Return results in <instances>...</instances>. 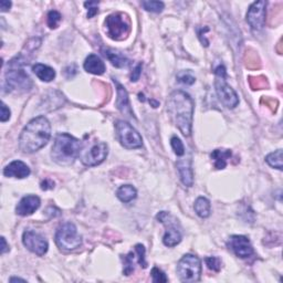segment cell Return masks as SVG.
<instances>
[{
  "instance_id": "60d3db41",
  "label": "cell",
  "mask_w": 283,
  "mask_h": 283,
  "mask_svg": "<svg viewBox=\"0 0 283 283\" xmlns=\"http://www.w3.org/2000/svg\"><path fill=\"white\" fill-rule=\"evenodd\" d=\"M13 281H23V282H26V280L19 279V278H11V279H10V282H13Z\"/></svg>"
},
{
  "instance_id": "ab89813d",
  "label": "cell",
  "mask_w": 283,
  "mask_h": 283,
  "mask_svg": "<svg viewBox=\"0 0 283 283\" xmlns=\"http://www.w3.org/2000/svg\"><path fill=\"white\" fill-rule=\"evenodd\" d=\"M1 255L3 254H6V252L9 250V248L7 246V242H6V239L3 238V237H1Z\"/></svg>"
},
{
  "instance_id": "4316f807",
  "label": "cell",
  "mask_w": 283,
  "mask_h": 283,
  "mask_svg": "<svg viewBox=\"0 0 283 283\" xmlns=\"http://www.w3.org/2000/svg\"><path fill=\"white\" fill-rule=\"evenodd\" d=\"M135 254L133 252H130L128 256L124 257V275L125 276H131L134 272V259H135Z\"/></svg>"
},
{
  "instance_id": "8fae6325",
  "label": "cell",
  "mask_w": 283,
  "mask_h": 283,
  "mask_svg": "<svg viewBox=\"0 0 283 283\" xmlns=\"http://www.w3.org/2000/svg\"><path fill=\"white\" fill-rule=\"evenodd\" d=\"M225 79V77H217L215 82L216 92L218 98L220 99L221 103L224 104L226 108L235 109L236 106L239 104V98L235 92V90L227 84Z\"/></svg>"
},
{
  "instance_id": "ac0fdd59",
  "label": "cell",
  "mask_w": 283,
  "mask_h": 283,
  "mask_svg": "<svg viewBox=\"0 0 283 283\" xmlns=\"http://www.w3.org/2000/svg\"><path fill=\"white\" fill-rule=\"evenodd\" d=\"M177 169H178L181 183L187 187H191L194 184V173L191 168L190 159H179L177 161Z\"/></svg>"
},
{
  "instance_id": "9c48e42d",
  "label": "cell",
  "mask_w": 283,
  "mask_h": 283,
  "mask_svg": "<svg viewBox=\"0 0 283 283\" xmlns=\"http://www.w3.org/2000/svg\"><path fill=\"white\" fill-rule=\"evenodd\" d=\"M157 219L166 226V232L163 238V242L167 247H175L181 241V232L179 228L178 220L169 215L168 212L160 211L157 215Z\"/></svg>"
},
{
  "instance_id": "ba28073f",
  "label": "cell",
  "mask_w": 283,
  "mask_h": 283,
  "mask_svg": "<svg viewBox=\"0 0 283 283\" xmlns=\"http://www.w3.org/2000/svg\"><path fill=\"white\" fill-rule=\"evenodd\" d=\"M31 88L32 81L22 69L11 68L7 71L3 82V89L7 92H12V91L26 92V91H29Z\"/></svg>"
},
{
  "instance_id": "74e56055",
  "label": "cell",
  "mask_w": 283,
  "mask_h": 283,
  "mask_svg": "<svg viewBox=\"0 0 283 283\" xmlns=\"http://www.w3.org/2000/svg\"><path fill=\"white\" fill-rule=\"evenodd\" d=\"M53 187H54V183L50 179H45L44 181H42V183H41V189H43V190L52 189Z\"/></svg>"
},
{
  "instance_id": "9a60e30c",
  "label": "cell",
  "mask_w": 283,
  "mask_h": 283,
  "mask_svg": "<svg viewBox=\"0 0 283 283\" xmlns=\"http://www.w3.org/2000/svg\"><path fill=\"white\" fill-rule=\"evenodd\" d=\"M40 207V198L38 196L28 195L19 201L16 207V212L19 216H30Z\"/></svg>"
},
{
  "instance_id": "f546056e",
  "label": "cell",
  "mask_w": 283,
  "mask_h": 283,
  "mask_svg": "<svg viewBox=\"0 0 283 283\" xmlns=\"http://www.w3.org/2000/svg\"><path fill=\"white\" fill-rule=\"evenodd\" d=\"M61 19H62V17H61V14H60V12L55 11V10H51V11L48 13V26H49V28H51V29L58 28L60 21H61Z\"/></svg>"
},
{
  "instance_id": "277c9868",
  "label": "cell",
  "mask_w": 283,
  "mask_h": 283,
  "mask_svg": "<svg viewBox=\"0 0 283 283\" xmlns=\"http://www.w3.org/2000/svg\"><path fill=\"white\" fill-rule=\"evenodd\" d=\"M177 274L183 282H197L200 279L201 262L198 257L185 255L177 265Z\"/></svg>"
},
{
  "instance_id": "cb8c5ba5",
  "label": "cell",
  "mask_w": 283,
  "mask_h": 283,
  "mask_svg": "<svg viewBox=\"0 0 283 283\" xmlns=\"http://www.w3.org/2000/svg\"><path fill=\"white\" fill-rule=\"evenodd\" d=\"M194 208L200 218H207L210 216V201L205 197H199L196 199Z\"/></svg>"
},
{
  "instance_id": "ffe728a7",
  "label": "cell",
  "mask_w": 283,
  "mask_h": 283,
  "mask_svg": "<svg viewBox=\"0 0 283 283\" xmlns=\"http://www.w3.org/2000/svg\"><path fill=\"white\" fill-rule=\"evenodd\" d=\"M211 159L214 160V166L217 169H224L228 159L231 157L230 149H215L210 155Z\"/></svg>"
},
{
  "instance_id": "d4e9b609",
  "label": "cell",
  "mask_w": 283,
  "mask_h": 283,
  "mask_svg": "<svg viewBox=\"0 0 283 283\" xmlns=\"http://www.w3.org/2000/svg\"><path fill=\"white\" fill-rule=\"evenodd\" d=\"M266 161L271 167L282 170V149H278L266 157Z\"/></svg>"
},
{
  "instance_id": "4fadbf2b",
  "label": "cell",
  "mask_w": 283,
  "mask_h": 283,
  "mask_svg": "<svg viewBox=\"0 0 283 283\" xmlns=\"http://www.w3.org/2000/svg\"><path fill=\"white\" fill-rule=\"evenodd\" d=\"M267 2L264 0L256 1L250 6L247 12V22L249 23L251 29L260 30L264 28L266 23Z\"/></svg>"
},
{
  "instance_id": "30bf717a",
  "label": "cell",
  "mask_w": 283,
  "mask_h": 283,
  "mask_svg": "<svg viewBox=\"0 0 283 283\" xmlns=\"http://www.w3.org/2000/svg\"><path fill=\"white\" fill-rule=\"evenodd\" d=\"M108 145L104 142H97L88 150L81 154V161L85 166L92 167V166H97L102 163L106 158V156H108Z\"/></svg>"
},
{
  "instance_id": "7c38bea8",
  "label": "cell",
  "mask_w": 283,
  "mask_h": 283,
  "mask_svg": "<svg viewBox=\"0 0 283 283\" xmlns=\"http://www.w3.org/2000/svg\"><path fill=\"white\" fill-rule=\"evenodd\" d=\"M22 242L29 251L33 252L37 256L41 257L47 254L49 248L48 241L38 232L33 230H26L23 232Z\"/></svg>"
},
{
  "instance_id": "5b68a950",
  "label": "cell",
  "mask_w": 283,
  "mask_h": 283,
  "mask_svg": "<svg viewBox=\"0 0 283 283\" xmlns=\"http://www.w3.org/2000/svg\"><path fill=\"white\" fill-rule=\"evenodd\" d=\"M106 32L109 37L113 40H123L130 34L131 22L128 16L121 12L110 14L105 20Z\"/></svg>"
},
{
  "instance_id": "5bb4252c",
  "label": "cell",
  "mask_w": 283,
  "mask_h": 283,
  "mask_svg": "<svg viewBox=\"0 0 283 283\" xmlns=\"http://www.w3.org/2000/svg\"><path fill=\"white\" fill-rule=\"evenodd\" d=\"M228 245L231 250L242 259H246V258L254 255V247L250 244V240L245 236H231Z\"/></svg>"
},
{
  "instance_id": "7a4b0ae2",
  "label": "cell",
  "mask_w": 283,
  "mask_h": 283,
  "mask_svg": "<svg viewBox=\"0 0 283 283\" xmlns=\"http://www.w3.org/2000/svg\"><path fill=\"white\" fill-rule=\"evenodd\" d=\"M51 136V125L47 118L38 116L24 126L19 138V147L23 153L31 154L42 148Z\"/></svg>"
},
{
  "instance_id": "2e32d148",
  "label": "cell",
  "mask_w": 283,
  "mask_h": 283,
  "mask_svg": "<svg viewBox=\"0 0 283 283\" xmlns=\"http://www.w3.org/2000/svg\"><path fill=\"white\" fill-rule=\"evenodd\" d=\"M3 175L7 177H14V178H26L30 175V168L27 164L21 160H14L7 165L3 169Z\"/></svg>"
},
{
  "instance_id": "484cf974",
  "label": "cell",
  "mask_w": 283,
  "mask_h": 283,
  "mask_svg": "<svg viewBox=\"0 0 283 283\" xmlns=\"http://www.w3.org/2000/svg\"><path fill=\"white\" fill-rule=\"evenodd\" d=\"M142 6H143L146 11L157 13L164 9V2L150 0V1H142Z\"/></svg>"
},
{
  "instance_id": "f1b7e54d",
  "label": "cell",
  "mask_w": 283,
  "mask_h": 283,
  "mask_svg": "<svg viewBox=\"0 0 283 283\" xmlns=\"http://www.w3.org/2000/svg\"><path fill=\"white\" fill-rule=\"evenodd\" d=\"M170 145H171V148H173V150H174V153L177 156H183L185 154L184 144H183V142L180 141L179 138H177V136L171 138Z\"/></svg>"
},
{
  "instance_id": "d6a6232c",
  "label": "cell",
  "mask_w": 283,
  "mask_h": 283,
  "mask_svg": "<svg viewBox=\"0 0 283 283\" xmlns=\"http://www.w3.org/2000/svg\"><path fill=\"white\" fill-rule=\"evenodd\" d=\"M151 278H153V282L155 283H161V282H167L168 281V278L166 277V275L164 274L163 271L159 270L157 267L153 268V270H151Z\"/></svg>"
},
{
  "instance_id": "f35d334b",
  "label": "cell",
  "mask_w": 283,
  "mask_h": 283,
  "mask_svg": "<svg viewBox=\"0 0 283 283\" xmlns=\"http://www.w3.org/2000/svg\"><path fill=\"white\" fill-rule=\"evenodd\" d=\"M11 7V2L7 1V0H1L0 1V9H1V12H6Z\"/></svg>"
},
{
  "instance_id": "52a82bcc",
  "label": "cell",
  "mask_w": 283,
  "mask_h": 283,
  "mask_svg": "<svg viewBox=\"0 0 283 283\" xmlns=\"http://www.w3.org/2000/svg\"><path fill=\"white\" fill-rule=\"evenodd\" d=\"M116 135L123 147L128 149L140 148L143 145V140L140 133L130 123L125 121H118L115 123Z\"/></svg>"
},
{
  "instance_id": "d6986e66",
  "label": "cell",
  "mask_w": 283,
  "mask_h": 283,
  "mask_svg": "<svg viewBox=\"0 0 283 283\" xmlns=\"http://www.w3.org/2000/svg\"><path fill=\"white\" fill-rule=\"evenodd\" d=\"M83 67L87 72L95 74V75L103 74L106 70L105 64L102 60H101V58L98 57L97 54H93V53L90 54L89 57L85 59Z\"/></svg>"
},
{
  "instance_id": "44dd1931",
  "label": "cell",
  "mask_w": 283,
  "mask_h": 283,
  "mask_svg": "<svg viewBox=\"0 0 283 283\" xmlns=\"http://www.w3.org/2000/svg\"><path fill=\"white\" fill-rule=\"evenodd\" d=\"M32 71L43 82H51L55 78V71L52 68H50L49 65L42 63H35L32 67Z\"/></svg>"
},
{
  "instance_id": "83f0119b",
  "label": "cell",
  "mask_w": 283,
  "mask_h": 283,
  "mask_svg": "<svg viewBox=\"0 0 283 283\" xmlns=\"http://www.w3.org/2000/svg\"><path fill=\"white\" fill-rule=\"evenodd\" d=\"M249 83L252 90H261L268 87V81L265 77H250Z\"/></svg>"
},
{
  "instance_id": "8992f818",
  "label": "cell",
  "mask_w": 283,
  "mask_h": 283,
  "mask_svg": "<svg viewBox=\"0 0 283 283\" xmlns=\"http://www.w3.org/2000/svg\"><path fill=\"white\" fill-rule=\"evenodd\" d=\"M55 244L60 249L74 250L82 245V238L78 234L77 227L71 222L62 225L55 234Z\"/></svg>"
},
{
  "instance_id": "3957f363",
  "label": "cell",
  "mask_w": 283,
  "mask_h": 283,
  "mask_svg": "<svg viewBox=\"0 0 283 283\" xmlns=\"http://www.w3.org/2000/svg\"><path fill=\"white\" fill-rule=\"evenodd\" d=\"M81 148L82 143L78 139L68 133H60L54 140L51 156L57 164L68 166L77 159Z\"/></svg>"
},
{
  "instance_id": "6da1fadb",
  "label": "cell",
  "mask_w": 283,
  "mask_h": 283,
  "mask_svg": "<svg viewBox=\"0 0 283 283\" xmlns=\"http://www.w3.org/2000/svg\"><path fill=\"white\" fill-rule=\"evenodd\" d=\"M169 118L185 136H189L193 126L194 102L189 94L184 91H175L167 100Z\"/></svg>"
},
{
  "instance_id": "603a6c76",
  "label": "cell",
  "mask_w": 283,
  "mask_h": 283,
  "mask_svg": "<svg viewBox=\"0 0 283 283\" xmlns=\"http://www.w3.org/2000/svg\"><path fill=\"white\" fill-rule=\"evenodd\" d=\"M116 196H118V198L122 201V203L128 204L136 198L138 191H136V189L132 185H123L116 191Z\"/></svg>"
},
{
  "instance_id": "e0dca14e",
  "label": "cell",
  "mask_w": 283,
  "mask_h": 283,
  "mask_svg": "<svg viewBox=\"0 0 283 283\" xmlns=\"http://www.w3.org/2000/svg\"><path fill=\"white\" fill-rule=\"evenodd\" d=\"M114 83L116 84V92H118V99H116V106L123 114L129 116L134 115L132 112V109L130 106V99L128 91L125 90L122 84H120L118 81L114 80Z\"/></svg>"
},
{
  "instance_id": "8d00e7d4",
  "label": "cell",
  "mask_w": 283,
  "mask_h": 283,
  "mask_svg": "<svg viewBox=\"0 0 283 283\" xmlns=\"http://www.w3.org/2000/svg\"><path fill=\"white\" fill-rule=\"evenodd\" d=\"M141 73H142V64H138L134 69L132 75H131V81H132V82H136V81L140 79Z\"/></svg>"
},
{
  "instance_id": "1f68e13d",
  "label": "cell",
  "mask_w": 283,
  "mask_h": 283,
  "mask_svg": "<svg viewBox=\"0 0 283 283\" xmlns=\"http://www.w3.org/2000/svg\"><path fill=\"white\" fill-rule=\"evenodd\" d=\"M177 80L186 85L194 84L196 81V79L193 77V75H191L189 71H181V72H179L178 75H177Z\"/></svg>"
},
{
  "instance_id": "e575fe53",
  "label": "cell",
  "mask_w": 283,
  "mask_h": 283,
  "mask_svg": "<svg viewBox=\"0 0 283 283\" xmlns=\"http://www.w3.org/2000/svg\"><path fill=\"white\" fill-rule=\"evenodd\" d=\"M84 6L89 8V12H88V18H92L93 16L98 13V6H99V2L97 1H89V2H85Z\"/></svg>"
},
{
  "instance_id": "4dcf8cb0",
  "label": "cell",
  "mask_w": 283,
  "mask_h": 283,
  "mask_svg": "<svg viewBox=\"0 0 283 283\" xmlns=\"http://www.w3.org/2000/svg\"><path fill=\"white\" fill-rule=\"evenodd\" d=\"M207 267L215 272H219L221 269V260L218 257H208L205 259Z\"/></svg>"
},
{
  "instance_id": "836d02e7",
  "label": "cell",
  "mask_w": 283,
  "mask_h": 283,
  "mask_svg": "<svg viewBox=\"0 0 283 283\" xmlns=\"http://www.w3.org/2000/svg\"><path fill=\"white\" fill-rule=\"evenodd\" d=\"M135 252L138 255V262L141 267L146 268L147 267V262L145 261V248L143 245H136L135 246Z\"/></svg>"
},
{
  "instance_id": "7402d4cb",
  "label": "cell",
  "mask_w": 283,
  "mask_h": 283,
  "mask_svg": "<svg viewBox=\"0 0 283 283\" xmlns=\"http://www.w3.org/2000/svg\"><path fill=\"white\" fill-rule=\"evenodd\" d=\"M102 51L103 54L105 55V58L116 68H126L130 64L129 60L123 57L122 54H120L119 52H115L111 49H103Z\"/></svg>"
},
{
  "instance_id": "d590c367",
  "label": "cell",
  "mask_w": 283,
  "mask_h": 283,
  "mask_svg": "<svg viewBox=\"0 0 283 283\" xmlns=\"http://www.w3.org/2000/svg\"><path fill=\"white\" fill-rule=\"evenodd\" d=\"M10 110L7 108V105L4 104L3 102L1 103V115H0V120H1V122H6L10 119Z\"/></svg>"
}]
</instances>
